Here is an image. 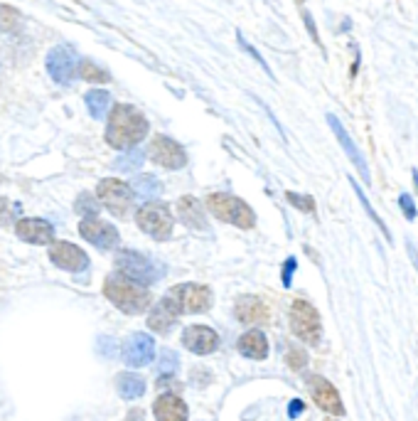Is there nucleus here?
<instances>
[{
    "instance_id": "42",
    "label": "nucleus",
    "mask_w": 418,
    "mask_h": 421,
    "mask_svg": "<svg viewBox=\"0 0 418 421\" xmlns=\"http://www.w3.org/2000/svg\"><path fill=\"white\" fill-rule=\"evenodd\" d=\"M328 421H332V419H328Z\"/></svg>"
},
{
    "instance_id": "41",
    "label": "nucleus",
    "mask_w": 418,
    "mask_h": 421,
    "mask_svg": "<svg viewBox=\"0 0 418 421\" xmlns=\"http://www.w3.org/2000/svg\"><path fill=\"white\" fill-rule=\"evenodd\" d=\"M411 173H413V185H416V193H418V168H413Z\"/></svg>"
},
{
    "instance_id": "39",
    "label": "nucleus",
    "mask_w": 418,
    "mask_h": 421,
    "mask_svg": "<svg viewBox=\"0 0 418 421\" xmlns=\"http://www.w3.org/2000/svg\"><path fill=\"white\" fill-rule=\"evenodd\" d=\"M406 247H408V256H411L413 266H416V269H418V252H416V247H413L411 241H406Z\"/></svg>"
},
{
    "instance_id": "38",
    "label": "nucleus",
    "mask_w": 418,
    "mask_h": 421,
    "mask_svg": "<svg viewBox=\"0 0 418 421\" xmlns=\"http://www.w3.org/2000/svg\"><path fill=\"white\" fill-rule=\"evenodd\" d=\"M300 411H303V402H300V399H293L291 407H288V416H291V419H295Z\"/></svg>"
},
{
    "instance_id": "14",
    "label": "nucleus",
    "mask_w": 418,
    "mask_h": 421,
    "mask_svg": "<svg viewBox=\"0 0 418 421\" xmlns=\"http://www.w3.org/2000/svg\"><path fill=\"white\" fill-rule=\"evenodd\" d=\"M49 259L54 266H60L64 271H84L89 266V256L72 241H54L49 247Z\"/></svg>"
},
{
    "instance_id": "22",
    "label": "nucleus",
    "mask_w": 418,
    "mask_h": 421,
    "mask_svg": "<svg viewBox=\"0 0 418 421\" xmlns=\"http://www.w3.org/2000/svg\"><path fill=\"white\" fill-rule=\"evenodd\" d=\"M239 352L249 360H266L269 355V340L261 330H249L239 337Z\"/></svg>"
},
{
    "instance_id": "11",
    "label": "nucleus",
    "mask_w": 418,
    "mask_h": 421,
    "mask_svg": "<svg viewBox=\"0 0 418 421\" xmlns=\"http://www.w3.org/2000/svg\"><path fill=\"white\" fill-rule=\"evenodd\" d=\"M308 387H310V394H312V399H315V404L323 411L334 414V416L345 414V404H342L340 392L334 389L332 382H328V379L320 377V374H312V377H308Z\"/></svg>"
},
{
    "instance_id": "29",
    "label": "nucleus",
    "mask_w": 418,
    "mask_h": 421,
    "mask_svg": "<svg viewBox=\"0 0 418 421\" xmlns=\"http://www.w3.org/2000/svg\"><path fill=\"white\" fill-rule=\"evenodd\" d=\"M18 25H20V12L10 5H0V30L12 32L18 30Z\"/></svg>"
},
{
    "instance_id": "12",
    "label": "nucleus",
    "mask_w": 418,
    "mask_h": 421,
    "mask_svg": "<svg viewBox=\"0 0 418 421\" xmlns=\"http://www.w3.org/2000/svg\"><path fill=\"white\" fill-rule=\"evenodd\" d=\"M148 156L153 163H158V165L170 168V170H180L187 163V156H185V151H182V145L175 143V141L167 139V136H158V139L150 143Z\"/></svg>"
},
{
    "instance_id": "8",
    "label": "nucleus",
    "mask_w": 418,
    "mask_h": 421,
    "mask_svg": "<svg viewBox=\"0 0 418 421\" xmlns=\"http://www.w3.org/2000/svg\"><path fill=\"white\" fill-rule=\"evenodd\" d=\"M79 69V54L69 45H57L47 54V72L57 84H72Z\"/></svg>"
},
{
    "instance_id": "19",
    "label": "nucleus",
    "mask_w": 418,
    "mask_h": 421,
    "mask_svg": "<svg viewBox=\"0 0 418 421\" xmlns=\"http://www.w3.org/2000/svg\"><path fill=\"white\" fill-rule=\"evenodd\" d=\"M236 318L246 325L269 323V308L256 296H241L236 301Z\"/></svg>"
},
{
    "instance_id": "27",
    "label": "nucleus",
    "mask_w": 418,
    "mask_h": 421,
    "mask_svg": "<svg viewBox=\"0 0 418 421\" xmlns=\"http://www.w3.org/2000/svg\"><path fill=\"white\" fill-rule=\"evenodd\" d=\"M145 156L143 151H138V148H133V151L123 153V156H119L114 160V170H121V173H136L140 165H143Z\"/></svg>"
},
{
    "instance_id": "31",
    "label": "nucleus",
    "mask_w": 418,
    "mask_h": 421,
    "mask_svg": "<svg viewBox=\"0 0 418 421\" xmlns=\"http://www.w3.org/2000/svg\"><path fill=\"white\" fill-rule=\"evenodd\" d=\"M286 200L291 202L293 207H298L300 212H308V215H312V212H315V200H312L310 195L286 193Z\"/></svg>"
},
{
    "instance_id": "10",
    "label": "nucleus",
    "mask_w": 418,
    "mask_h": 421,
    "mask_svg": "<svg viewBox=\"0 0 418 421\" xmlns=\"http://www.w3.org/2000/svg\"><path fill=\"white\" fill-rule=\"evenodd\" d=\"M328 123H330V128H332V133H334V139L340 141V145H342V151L347 153V158L354 163V168H357V173H359V178L367 182V187H369V182H371V175H369V165H367V158L362 156V151L357 148V143L352 141V136L345 131V126L340 123V119L334 114H328Z\"/></svg>"
},
{
    "instance_id": "16",
    "label": "nucleus",
    "mask_w": 418,
    "mask_h": 421,
    "mask_svg": "<svg viewBox=\"0 0 418 421\" xmlns=\"http://www.w3.org/2000/svg\"><path fill=\"white\" fill-rule=\"evenodd\" d=\"M182 343L195 355H209L219 345V335L212 328H207V325H190L185 335H182Z\"/></svg>"
},
{
    "instance_id": "7",
    "label": "nucleus",
    "mask_w": 418,
    "mask_h": 421,
    "mask_svg": "<svg viewBox=\"0 0 418 421\" xmlns=\"http://www.w3.org/2000/svg\"><path fill=\"white\" fill-rule=\"evenodd\" d=\"M173 215L162 202H148L138 210V227L148 232L153 239H167L173 232Z\"/></svg>"
},
{
    "instance_id": "3",
    "label": "nucleus",
    "mask_w": 418,
    "mask_h": 421,
    "mask_svg": "<svg viewBox=\"0 0 418 421\" xmlns=\"http://www.w3.org/2000/svg\"><path fill=\"white\" fill-rule=\"evenodd\" d=\"M207 207H209V212L217 217V219L229 222V224H234V227H239V229H251L254 224H256V215H254V210L246 205L244 200L234 197V195H227V193L209 195Z\"/></svg>"
},
{
    "instance_id": "28",
    "label": "nucleus",
    "mask_w": 418,
    "mask_h": 421,
    "mask_svg": "<svg viewBox=\"0 0 418 421\" xmlns=\"http://www.w3.org/2000/svg\"><path fill=\"white\" fill-rule=\"evenodd\" d=\"M77 74H79L82 79H86V82H108V79H111L106 72H103L101 67H96L91 60H79Z\"/></svg>"
},
{
    "instance_id": "9",
    "label": "nucleus",
    "mask_w": 418,
    "mask_h": 421,
    "mask_svg": "<svg viewBox=\"0 0 418 421\" xmlns=\"http://www.w3.org/2000/svg\"><path fill=\"white\" fill-rule=\"evenodd\" d=\"M180 313H204L212 306V291L199 283H182L170 291Z\"/></svg>"
},
{
    "instance_id": "18",
    "label": "nucleus",
    "mask_w": 418,
    "mask_h": 421,
    "mask_svg": "<svg viewBox=\"0 0 418 421\" xmlns=\"http://www.w3.org/2000/svg\"><path fill=\"white\" fill-rule=\"evenodd\" d=\"M177 318H180V308H177V303L173 301V296L167 293L165 298L156 306V311L148 315V325H150V330L167 333L175 325V320Z\"/></svg>"
},
{
    "instance_id": "30",
    "label": "nucleus",
    "mask_w": 418,
    "mask_h": 421,
    "mask_svg": "<svg viewBox=\"0 0 418 421\" xmlns=\"http://www.w3.org/2000/svg\"><path fill=\"white\" fill-rule=\"evenodd\" d=\"M177 368H180L177 355H175L173 350H162L160 362H158V372H160L162 377H170V374H175V370H177Z\"/></svg>"
},
{
    "instance_id": "13",
    "label": "nucleus",
    "mask_w": 418,
    "mask_h": 421,
    "mask_svg": "<svg viewBox=\"0 0 418 421\" xmlns=\"http://www.w3.org/2000/svg\"><path fill=\"white\" fill-rule=\"evenodd\" d=\"M79 234L99 249H114L116 244H119V232H116V227L103 222V219H99V217H86V219H82Z\"/></svg>"
},
{
    "instance_id": "37",
    "label": "nucleus",
    "mask_w": 418,
    "mask_h": 421,
    "mask_svg": "<svg viewBox=\"0 0 418 421\" xmlns=\"http://www.w3.org/2000/svg\"><path fill=\"white\" fill-rule=\"evenodd\" d=\"M295 266H298V261H295V256H291V259H286V264H283V286H291L293 281V271H295Z\"/></svg>"
},
{
    "instance_id": "15",
    "label": "nucleus",
    "mask_w": 418,
    "mask_h": 421,
    "mask_svg": "<svg viewBox=\"0 0 418 421\" xmlns=\"http://www.w3.org/2000/svg\"><path fill=\"white\" fill-rule=\"evenodd\" d=\"M153 355H156V343L145 333H136L123 345V360L131 368H143V365H148L153 360Z\"/></svg>"
},
{
    "instance_id": "6",
    "label": "nucleus",
    "mask_w": 418,
    "mask_h": 421,
    "mask_svg": "<svg viewBox=\"0 0 418 421\" xmlns=\"http://www.w3.org/2000/svg\"><path fill=\"white\" fill-rule=\"evenodd\" d=\"M96 195H99V200H101V205L116 217H125L128 215V210L133 207L131 185H125V182L116 180V178H106V180L99 182Z\"/></svg>"
},
{
    "instance_id": "20",
    "label": "nucleus",
    "mask_w": 418,
    "mask_h": 421,
    "mask_svg": "<svg viewBox=\"0 0 418 421\" xmlns=\"http://www.w3.org/2000/svg\"><path fill=\"white\" fill-rule=\"evenodd\" d=\"M177 212H180V219H182V224H187L190 229H195V232H207V219H204V212H202V205H199V200L190 197V195H185V197L177 200Z\"/></svg>"
},
{
    "instance_id": "40",
    "label": "nucleus",
    "mask_w": 418,
    "mask_h": 421,
    "mask_svg": "<svg viewBox=\"0 0 418 421\" xmlns=\"http://www.w3.org/2000/svg\"><path fill=\"white\" fill-rule=\"evenodd\" d=\"M357 69H359V52H357V57H354V64H352V77L357 74Z\"/></svg>"
},
{
    "instance_id": "5",
    "label": "nucleus",
    "mask_w": 418,
    "mask_h": 421,
    "mask_svg": "<svg viewBox=\"0 0 418 421\" xmlns=\"http://www.w3.org/2000/svg\"><path fill=\"white\" fill-rule=\"evenodd\" d=\"M116 266L121 269L123 276H128L131 281H136V283H143V286H148V283L158 281V278L162 276L160 266L153 264L145 254L133 252V249L121 252L119 256H116Z\"/></svg>"
},
{
    "instance_id": "33",
    "label": "nucleus",
    "mask_w": 418,
    "mask_h": 421,
    "mask_svg": "<svg viewBox=\"0 0 418 421\" xmlns=\"http://www.w3.org/2000/svg\"><path fill=\"white\" fill-rule=\"evenodd\" d=\"M399 207H401V212H404V217H406L408 222H413V219L418 217L416 202H413V197L408 193H401L399 195Z\"/></svg>"
},
{
    "instance_id": "25",
    "label": "nucleus",
    "mask_w": 418,
    "mask_h": 421,
    "mask_svg": "<svg viewBox=\"0 0 418 421\" xmlns=\"http://www.w3.org/2000/svg\"><path fill=\"white\" fill-rule=\"evenodd\" d=\"M119 392L123 399H138L145 392V382L138 374H121L119 377Z\"/></svg>"
},
{
    "instance_id": "2",
    "label": "nucleus",
    "mask_w": 418,
    "mask_h": 421,
    "mask_svg": "<svg viewBox=\"0 0 418 421\" xmlns=\"http://www.w3.org/2000/svg\"><path fill=\"white\" fill-rule=\"evenodd\" d=\"M103 293L116 308H121L123 313H143L145 308L150 306V293L140 286V283L131 281L123 274H114L108 276L106 283H103Z\"/></svg>"
},
{
    "instance_id": "24",
    "label": "nucleus",
    "mask_w": 418,
    "mask_h": 421,
    "mask_svg": "<svg viewBox=\"0 0 418 421\" xmlns=\"http://www.w3.org/2000/svg\"><path fill=\"white\" fill-rule=\"evenodd\" d=\"M84 101H86V108H89V114L94 119H101V116H106L108 106H111V94L103 89H91L86 91Z\"/></svg>"
},
{
    "instance_id": "23",
    "label": "nucleus",
    "mask_w": 418,
    "mask_h": 421,
    "mask_svg": "<svg viewBox=\"0 0 418 421\" xmlns=\"http://www.w3.org/2000/svg\"><path fill=\"white\" fill-rule=\"evenodd\" d=\"M131 190H133V195H138V197L150 200V197H156V195L162 193V182L158 180L156 175H138V178H133Z\"/></svg>"
},
{
    "instance_id": "34",
    "label": "nucleus",
    "mask_w": 418,
    "mask_h": 421,
    "mask_svg": "<svg viewBox=\"0 0 418 421\" xmlns=\"http://www.w3.org/2000/svg\"><path fill=\"white\" fill-rule=\"evenodd\" d=\"M236 40H239L241 49H246V52H249V54H251V57H254V60H256V62H258V64H261V67H263V72L269 74V77H273V74H271V67H269V64H266V60H263L261 54H258V49H254V47H251V45H249V43H246V37H244V35H241V32H236Z\"/></svg>"
},
{
    "instance_id": "36",
    "label": "nucleus",
    "mask_w": 418,
    "mask_h": 421,
    "mask_svg": "<svg viewBox=\"0 0 418 421\" xmlns=\"http://www.w3.org/2000/svg\"><path fill=\"white\" fill-rule=\"evenodd\" d=\"M303 23H305V27H308V32H310V37H312V43L317 45V47L323 49V43H320V35H317V27H315V20H312V15L308 10L303 8Z\"/></svg>"
},
{
    "instance_id": "35",
    "label": "nucleus",
    "mask_w": 418,
    "mask_h": 421,
    "mask_svg": "<svg viewBox=\"0 0 418 421\" xmlns=\"http://www.w3.org/2000/svg\"><path fill=\"white\" fill-rule=\"evenodd\" d=\"M77 212L79 215H89V217H96V212H99V207H96V202L89 197V195H82V197L77 200Z\"/></svg>"
},
{
    "instance_id": "17",
    "label": "nucleus",
    "mask_w": 418,
    "mask_h": 421,
    "mask_svg": "<svg viewBox=\"0 0 418 421\" xmlns=\"http://www.w3.org/2000/svg\"><path fill=\"white\" fill-rule=\"evenodd\" d=\"M15 232L23 241H30V244H49L54 237V227L47 222V219H37V217H30V219H20L15 224Z\"/></svg>"
},
{
    "instance_id": "32",
    "label": "nucleus",
    "mask_w": 418,
    "mask_h": 421,
    "mask_svg": "<svg viewBox=\"0 0 418 421\" xmlns=\"http://www.w3.org/2000/svg\"><path fill=\"white\" fill-rule=\"evenodd\" d=\"M286 362L293 370H303L305 365H308V355H305V350H300V348H288Z\"/></svg>"
},
{
    "instance_id": "4",
    "label": "nucleus",
    "mask_w": 418,
    "mask_h": 421,
    "mask_svg": "<svg viewBox=\"0 0 418 421\" xmlns=\"http://www.w3.org/2000/svg\"><path fill=\"white\" fill-rule=\"evenodd\" d=\"M291 328L293 333L308 345H317L323 337V323H320V313L315 311V306H310L308 301L298 298L291 306Z\"/></svg>"
},
{
    "instance_id": "26",
    "label": "nucleus",
    "mask_w": 418,
    "mask_h": 421,
    "mask_svg": "<svg viewBox=\"0 0 418 421\" xmlns=\"http://www.w3.org/2000/svg\"><path fill=\"white\" fill-rule=\"evenodd\" d=\"M349 185H352V190H354V193H357V200H359V202H362V207H365V212H367V215H369V219L376 224V227H379V232H382V237H386V241H389V244H391V234H389V227H386V224H384V219H382V217H379V215H376V212H374V207H371V202H369V200H367L365 190H362V187H359L354 180H349Z\"/></svg>"
},
{
    "instance_id": "21",
    "label": "nucleus",
    "mask_w": 418,
    "mask_h": 421,
    "mask_svg": "<svg viewBox=\"0 0 418 421\" xmlns=\"http://www.w3.org/2000/svg\"><path fill=\"white\" fill-rule=\"evenodd\" d=\"M158 421H187V404L175 394H162L153 404Z\"/></svg>"
},
{
    "instance_id": "1",
    "label": "nucleus",
    "mask_w": 418,
    "mask_h": 421,
    "mask_svg": "<svg viewBox=\"0 0 418 421\" xmlns=\"http://www.w3.org/2000/svg\"><path fill=\"white\" fill-rule=\"evenodd\" d=\"M148 133V121L138 111L136 106L128 104H119L114 111L108 114V126H106V141L114 148H133L136 143L145 139Z\"/></svg>"
}]
</instances>
